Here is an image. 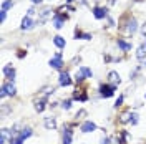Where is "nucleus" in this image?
Instances as JSON below:
<instances>
[{"label": "nucleus", "instance_id": "f257e3e1", "mask_svg": "<svg viewBox=\"0 0 146 144\" xmlns=\"http://www.w3.org/2000/svg\"><path fill=\"white\" fill-rule=\"evenodd\" d=\"M93 76V71H91L90 68H86V66H82L78 73H76V81H83L85 78H91Z\"/></svg>", "mask_w": 146, "mask_h": 144}, {"label": "nucleus", "instance_id": "f03ea898", "mask_svg": "<svg viewBox=\"0 0 146 144\" xmlns=\"http://www.w3.org/2000/svg\"><path fill=\"white\" fill-rule=\"evenodd\" d=\"M115 88H116V86H113V85H103V86L100 88V94L105 96V98H110V96H113Z\"/></svg>", "mask_w": 146, "mask_h": 144}, {"label": "nucleus", "instance_id": "7ed1b4c3", "mask_svg": "<svg viewBox=\"0 0 146 144\" xmlns=\"http://www.w3.org/2000/svg\"><path fill=\"white\" fill-rule=\"evenodd\" d=\"M7 94H10V96H13V94H15V86H13L12 83L2 86V93H0V96H2V98H5Z\"/></svg>", "mask_w": 146, "mask_h": 144}, {"label": "nucleus", "instance_id": "20e7f679", "mask_svg": "<svg viewBox=\"0 0 146 144\" xmlns=\"http://www.w3.org/2000/svg\"><path fill=\"white\" fill-rule=\"evenodd\" d=\"M62 53H56L55 55V58H52L50 60V66L52 68H55V70H62Z\"/></svg>", "mask_w": 146, "mask_h": 144}, {"label": "nucleus", "instance_id": "39448f33", "mask_svg": "<svg viewBox=\"0 0 146 144\" xmlns=\"http://www.w3.org/2000/svg\"><path fill=\"white\" fill-rule=\"evenodd\" d=\"M96 129V124L95 123H91V121H85L82 124V131L83 133H93Z\"/></svg>", "mask_w": 146, "mask_h": 144}, {"label": "nucleus", "instance_id": "423d86ee", "mask_svg": "<svg viewBox=\"0 0 146 144\" xmlns=\"http://www.w3.org/2000/svg\"><path fill=\"white\" fill-rule=\"evenodd\" d=\"M58 83H60L62 86H70V85H72V78H70V75H68V73H62Z\"/></svg>", "mask_w": 146, "mask_h": 144}, {"label": "nucleus", "instance_id": "0eeeda50", "mask_svg": "<svg viewBox=\"0 0 146 144\" xmlns=\"http://www.w3.org/2000/svg\"><path fill=\"white\" fill-rule=\"evenodd\" d=\"M3 75H5L10 81L15 80V70H13L12 66H5V68H3Z\"/></svg>", "mask_w": 146, "mask_h": 144}, {"label": "nucleus", "instance_id": "6e6552de", "mask_svg": "<svg viewBox=\"0 0 146 144\" xmlns=\"http://www.w3.org/2000/svg\"><path fill=\"white\" fill-rule=\"evenodd\" d=\"M30 28H33V22L30 17H25L22 20V30H30Z\"/></svg>", "mask_w": 146, "mask_h": 144}, {"label": "nucleus", "instance_id": "1a4fd4ad", "mask_svg": "<svg viewBox=\"0 0 146 144\" xmlns=\"http://www.w3.org/2000/svg\"><path fill=\"white\" fill-rule=\"evenodd\" d=\"M93 15H95L96 18H105L106 17V10L100 9V7H95V9H93Z\"/></svg>", "mask_w": 146, "mask_h": 144}, {"label": "nucleus", "instance_id": "9d476101", "mask_svg": "<svg viewBox=\"0 0 146 144\" xmlns=\"http://www.w3.org/2000/svg\"><path fill=\"white\" fill-rule=\"evenodd\" d=\"M108 78H110V81L113 83V86H116V85H119V81H121V80H119V75H118L116 71H111V73L108 75Z\"/></svg>", "mask_w": 146, "mask_h": 144}, {"label": "nucleus", "instance_id": "9b49d317", "mask_svg": "<svg viewBox=\"0 0 146 144\" xmlns=\"http://www.w3.org/2000/svg\"><path fill=\"white\" fill-rule=\"evenodd\" d=\"M118 46L123 50V52L131 50V43H126V42H125V40H121V38H118Z\"/></svg>", "mask_w": 146, "mask_h": 144}, {"label": "nucleus", "instance_id": "f8f14e48", "mask_svg": "<svg viewBox=\"0 0 146 144\" xmlns=\"http://www.w3.org/2000/svg\"><path fill=\"white\" fill-rule=\"evenodd\" d=\"M45 127L46 129H55V127H56V121H55L53 118H46L45 119Z\"/></svg>", "mask_w": 146, "mask_h": 144}, {"label": "nucleus", "instance_id": "ddd939ff", "mask_svg": "<svg viewBox=\"0 0 146 144\" xmlns=\"http://www.w3.org/2000/svg\"><path fill=\"white\" fill-rule=\"evenodd\" d=\"M72 131L70 129H65V133H63V144H72Z\"/></svg>", "mask_w": 146, "mask_h": 144}, {"label": "nucleus", "instance_id": "4468645a", "mask_svg": "<svg viewBox=\"0 0 146 144\" xmlns=\"http://www.w3.org/2000/svg\"><path fill=\"white\" fill-rule=\"evenodd\" d=\"M53 43L58 46V48H65V40L62 38V36H58V35L53 36Z\"/></svg>", "mask_w": 146, "mask_h": 144}, {"label": "nucleus", "instance_id": "2eb2a0df", "mask_svg": "<svg viewBox=\"0 0 146 144\" xmlns=\"http://www.w3.org/2000/svg\"><path fill=\"white\" fill-rule=\"evenodd\" d=\"M18 136H20L22 139H27V137L32 136V129H30V127H25V129H22V133H20Z\"/></svg>", "mask_w": 146, "mask_h": 144}, {"label": "nucleus", "instance_id": "dca6fc26", "mask_svg": "<svg viewBox=\"0 0 146 144\" xmlns=\"http://www.w3.org/2000/svg\"><path fill=\"white\" fill-rule=\"evenodd\" d=\"M53 25H55V28H62L63 27V17H55L53 18Z\"/></svg>", "mask_w": 146, "mask_h": 144}, {"label": "nucleus", "instance_id": "f3484780", "mask_svg": "<svg viewBox=\"0 0 146 144\" xmlns=\"http://www.w3.org/2000/svg\"><path fill=\"white\" fill-rule=\"evenodd\" d=\"M12 5H13V2H12V0H5V2L2 3V12H7Z\"/></svg>", "mask_w": 146, "mask_h": 144}, {"label": "nucleus", "instance_id": "a211bd4d", "mask_svg": "<svg viewBox=\"0 0 146 144\" xmlns=\"http://www.w3.org/2000/svg\"><path fill=\"white\" fill-rule=\"evenodd\" d=\"M128 32H131V33L136 32V20H131V22L128 23Z\"/></svg>", "mask_w": 146, "mask_h": 144}, {"label": "nucleus", "instance_id": "6ab92c4d", "mask_svg": "<svg viewBox=\"0 0 146 144\" xmlns=\"http://www.w3.org/2000/svg\"><path fill=\"white\" fill-rule=\"evenodd\" d=\"M136 56H138V60H139V61H143V58H145V46H139V48H138Z\"/></svg>", "mask_w": 146, "mask_h": 144}, {"label": "nucleus", "instance_id": "aec40b11", "mask_svg": "<svg viewBox=\"0 0 146 144\" xmlns=\"http://www.w3.org/2000/svg\"><path fill=\"white\" fill-rule=\"evenodd\" d=\"M35 109L38 111V113H42V111L45 109V101H36V104H35Z\"/></svg>", "mask_w": 146, "mask_h": 144}, {"label": "nucleus", "instance_id": "412c9836", "mask_svg": "<svg viewBox=\"0 0 146 144\" xmlns=\"http://www.w3.org/2000/svg\"><path fill=\"white\" fill-rule=\"evenodd\" d=\"M62 108L63 109H70L72 108V101H63V103H62Z\"/></svg>", "mask_w": 146, "mask_h": 144}, {"label": "nucleus", "instance_id": "4be33fe9", "mask_svg": "<svg viewBox=\"0 0 146 144\" xmlns=\"http://www.w3.org/2000/svg\"><path fill=\"white\" fill-rule=\"evenodd\" d=\"M129 118H131V114H129V113L123 114V116H121V123H126V121H129Z\"/></svg>", "mask_w": 146, "mask_h": 144}, {"label": "nucleus", "instance_id": "5701e85b", "mask_svg": "<svg viewBox=\"0 0 146 144\" xmlns=\"http://www.w3.org/2000/svg\"><path fill=\"white\" fill-rule=\"evenodd\" d=\"M121 103H123V96H119V98L116 99V103H115V106L118 108V106H121Z\"/></svg>", "mask_w": 146, "mask_h": 144}, {"label": "nucleus", "instance_id": "b1692460", "mask_svg": "<svg viewBox=\"0 0 146 144\" xmlns=\"http://www.w3.org/2000/svg\"><path fill=\"white\" fill-rule=\"evenodd\" d=\"M131 123H133V124H136L138 123V116L136 114H131Z\"/></svg>", "mask_w": 146, "mask_h": 144}, {"label": "nucleus", "instance_id": "393cba45", "mask_svg": "<svg viewBox=\"0 0 146 144\" xmlns=\"http://www.w3.org/2000/svg\"><path fill=\"white\" fill-rule=\"evenodd\" d=\"M32 2H33V3H40V2H42V0H32Z\"/></svg>", "mask_w": 146, "mask_h": 144}, {"label": "nucleus", "instance_id": "a878e982", "mask_svg": "<svg viewBox=\"0 0 146 144\" xmlns=\"http://www.w3.org/2000/svg\"><path fill=\"white\" fill-rule=\"evenodd\" d=\"M66 2H73V0H66Z\"/></svg>", "mask_w": 146, "mask_h": 144}, {"label": "nucleus", "instance_id": "bb28decb", "mask_svg": "<svg viewBox=\"0 0 146 144\" xmlns=\"http://www.w3.org/2000/svg\"><path fill=\"white\" fill-rule=\"evenodd\" d=\"M145 98H146V94H145Z\"/></svg>", "mask_w": 146, "mask_h": 144}]
</instances>
